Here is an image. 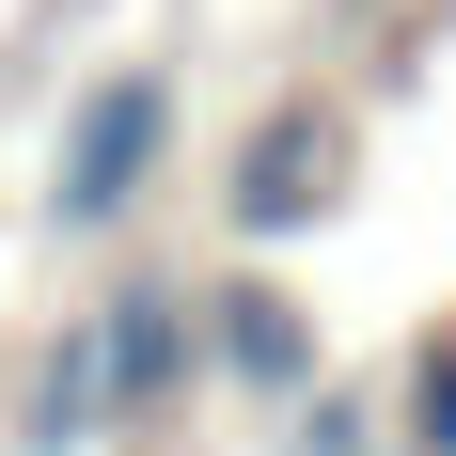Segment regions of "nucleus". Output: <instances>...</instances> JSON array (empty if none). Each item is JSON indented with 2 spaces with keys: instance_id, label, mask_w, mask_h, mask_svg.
<instances>
[{
  "instance_id": "nucleus-3",
  "label": "nucleus",
  "mask_w": 456,
  "mask_h": 456,
  "mask_svg": "<svg viewBox=\"0 0 456 456\" xmlns=\"http://www.w3.org/2000/svg\"><path fill=\"white\" fill-rule=\"evenodd\" d=\"M330 189H346V126H330V110H268L252 158L221 174V205H236V236H299Z\"/></svg>"
},
{
  "instance_id": "nucleus-2",
  "label": "nucleus",
  "mask_w": 456,
  "mask_h": 456,
  "mask_svg": "<svg viewBox=\"0 0 456 456\" xmlns=\"http://www.w3.org/2000/svg\"><path fill=\"white\" fill-rule=\"evenodd\" d=\"M94 378H110V425L189 394V283L174 268H126L110 299H94Z\"/></svg>"
},
{
  "instance_id": "nucleus-6",
  "label": "nucleus",
  "mask_w": 456,
  "mask_h": 456,
  "mask_svg": "<svg viewBox=\"0 0 456 456\" xmlns=\"http://www.w3.org/2000/svg\"><path fill=\"white\" fill-rule=\"evenodd\" d=\"M410 456H456V346L410 362Z\"/></svg>"
},
{
  "instance_id": "nucleus-1",
  "label": "nucleus",
  "mask_w": 456,
  "mask_h": 456,
  "mask_svg": "<svg viewBox=\"0 0 456 456\" xmlns=\"http://www.w3.org/2000/svg\"><path fill=\"white\" fill-rule=\"evenodd\" d=\"M158 158H174V63H110V79L63 110V158H47V221L63 236H110L158 189Z\"/></svg>"
},
{
  "instance_id": "nucleus-5",
  "label": "nucleus",
  "mask_w": 456,
  "mask_h": 456,
  "mask_svg": "<svg viewBox=\"0 0 456 456\" xmlns=\"http://www.w3.org/2000/svg\"><path fill=\"white\" fill-rule=\"evenodd\" d=\"M110 441V378H94V315L63 330V346H47L32 362V410H16V456H94Z\"/></svg>"
},
{
  "instance_id": "nucleus-4",
  "label": "nucleus",
  "mask_w": 456,
  "mask_h": 456,
  "mask_svg": "<svg viewBox=\"0 0 456 456\" xmlns=\"http://www.w3.org/2000/svg\"><path fill=\"white\" fill-rule=\"evenodd\" d=\"M205 346H221L236 394H315V330H299V299H283V283H221Z\"/></svg>"
}]
</instances>
